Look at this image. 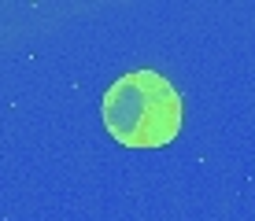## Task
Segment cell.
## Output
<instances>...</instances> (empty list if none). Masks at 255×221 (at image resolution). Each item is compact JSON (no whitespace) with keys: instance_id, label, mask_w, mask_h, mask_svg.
Listing matches in <instances>:
<instances>
[{"instance_id":"obj_1","label":"cell","mask_w":255,"mask_h":221,"mask_svg":"<svg viewBox=\"0 0 255 221\" xmlns=\"http://www.w3.org/2000/svg\"><path fill=\"white\" fill-rule=\"evenodd\" d=\"M100 114L122 147H163L181 133V96L155 70L122 74L104 92Z\"/></svg>"}]
</instances>
